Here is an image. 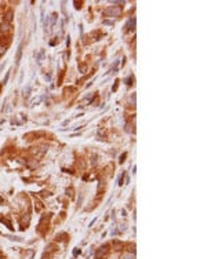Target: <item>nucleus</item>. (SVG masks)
<instances>
[{"instance_id": "f03ea898", "label": "nucleus", "mask_w": 207, "mask_h": 259, "mask_svg": "<svg viewBox=\"0 0 207 259\" xmlns=\"http://www.w3.org/2000/svg\"><path fill=\"white\" fill-rule=\"evenodd\" d=\"M21 57H22V46H19V47H18V51H17V55H15V63H17V65L19 63Z\"/></svg>"}, {"instance_id": "f257e3e1", "label": "nucleus", "mask_w": 207, "mask_h": 259, "mask_svg": "<svg viewBox=\"0 0 207 259\" xmlns=\"http://www.w3.org/2000/svg\"><path fill=\"white\" fill-rule=\"evenodd\" d=\"M120 14H122V10H120V8H108V10L105 11V15H120Z\"/></svg>"}, {"instance_id": "0eeeda50", "label": "nucleus", "mask_w": 207, "mask_h": 259, "mask_svg": "<svg viewBox=\"0 0 207 259\" xmlns=\"http://www.w3.org/2000/svg\"><path fill=\"white\" fill-rule=\"evenodd\" d=\"M4 51H6V47H3V48L0 47V55H2V54H4Z\"/></svg>"}, {"instance_id": "20e7f679", "label": "nucleus", "mask_w": 207, "mask_h": 259, "mask_svg": "<svg viewBox=\"0 0 207 259\" xmlns=\"http://www.w3.org/2000/svg\"><path fill=\"white\" fill-rule=\"evenodd\" d=\"M2 30L3 32H8V30H10V23H8V22L2 23Z\"/></svg>"}, {"instance_id": "423d86ee", "label": "nucleus", "mask_w": 207, "mask_h": 259, "mask_svg": "<svg viewBox=\"0 0 207 259\" xmlns=\"http://www.w3.org/2000/svg\"><path fill=\"white\" fill-rule=\"evenodd\" d=\"M79 70H82V73H86V70H87V66H86V65H82V66H79Z\"/></svg>"}, {"instance_id": "7ed1b4c3", "label": "nucleus", "mask_w": 207, "mask_h": 259, "mask_svg": "<svg viewBox=\"0 0 207 259\" xmlns=\"http://www.w3.org/2000/svg\"><path fill=\"white\" fill-rule=\"evenodd\" d=\"M134 23H135V19L131 18L128 22H127V29H128V30H133V29H134Z\"/></svg>"}, {"instance_id": "39448f33", "label": "nucleus", "mask_w": 207, "mask_h": 259, "mask_svg": "<svg viewBox=\"0 0 207 259\" xmlns=\"http://www.w3.org/2000/svg\"><path fill=\"white\" fill-rule=\"evenodd\" d=\"M11 19H13V17H11V13H7V15H6V22L10 23Z\"/></svg>"}]
</instances>
